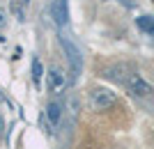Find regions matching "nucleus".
<instances>
[{
  "label": "nucleus",
  "mask_w": 154,
  "mask_h": 149,
  "mask_svg": "<svg viewBox=\"0 0 154 149\" xmlns=\"http://www.w3.org/2000/svg\"><path fill=\"white\" fill-rule=\"evenodd\" d=\"M117 80H120V83H122L124 87L131 92V94H136V97H149V94L154 92V90H152V85H147L140 76H138V73H134V71L122 73Z\"/></svg>",
  "instance_id": "1"
},
{
  "label": "nucleus",
  "mask_w": 154,
  "mask_h": 149,
  "mask_svg": "<svg viewBox=\"0 0 154 149\" xmlns=\"http://www.w3.org/2000/svg\"><path fill=\"white\" fill-rule=\"evenodd\" d=\"M60 41H62V48H64V53H67V60H69V64H71V76H78V73H81V67H83L81 48H78V46L71 41L69 34H62V37H60Z\"/></svg>",
  "instance_id": "2"
},
{
  "label": "nucleus",
  "mask_w": 154,
  "mask_h": 149,
  "mask_svg": "<svg viewBox=\"0 0 154 149\" xmlns=\"http://www.w3.org/2000/svg\"><path fill=\"white\" fill-rule=\"evenodd\" d=\"M115 101H117L115 92L106 90V87H97V90L90 92V108L92 110H108Z\"/></svg>",
  "instance_id": "3"
},
{
  "label": "nucleus",
  "mask_w": 154,
  "mask_h": 149,
  "mask_svg": "<svg viewBox=\"0 0 154 149\" xmlns=\"http://www.w3.org/2000/svg\"><path fill=\"white\" fill-rule=\"evenodd\" d=\"M48 87L55 94H62L64 87H67V76H64V71H60L58 67H51V71H48Z\"/></svg>",
  "instance_id": "4"
},
{
  "label": "nucleus",
  "mask_w": 154,
  "mask_h": 149,
  "mask_svg": "<svg viewBox=\"0 0 154 149\" xmlns=\"http://www.w3.org/2000/svg\"><path fill=\"white\" fill-rule=\"evenodd\" d=\"M46 119H48L51 126H58L60 124V119H62V106L58 101H51V103L46 106Z\"/></svg>",
  "instance_id": "5"
},
{
  "label": "nucleus",
  "mask_w": 154,
  "mask_h": 149,
  "mask_svg": "<svg viewBox=\"0 0 154 149\" xmlns=\"http://www.w3.org/2000/svg\"><path fill=\"white\" fill-rule=\"evenodd\" d=\"M53 16H55L58 25H67V19H69V14H67V0H55L53 2Z\"/></svg>",
  "instance_id": "6"
},
{
  "label": "nucleus",
  "mask_w": 154,
  "mask_h": 149,
  "mask_svg": "<svg viewBox=\"0 0 154 149\" xmlns=\"http://www.w3.org/2000/svg\"><path fill=\"white\" fill-rule=\"evenodd\" d=\"M136 23H138V28H140L143 32H147V34L154 37V19H152V16H140Z\"/></svg>",
  "instance_id": "7"
},
{
  "label": "nucleus",
  "mask_w": 154,
  "mask_h": 149,
  "mask_svg": "<svg viewBox=\"0 0 154 149\" xmlns=\"http://www.w3.org/2000/svg\"><path fill=\"white\" fill-rule=\"evenodd\" d=\"M42 62H39L37 58L32 60V80H35V85H39V80H42Z\"/></svg>",
  "instance_id": "8"
},
{
  "label": "nucleus",
  "mask_w": 154,
  "mask_h": 149,
  "mask_svg": "<svg viewBox=\"0 0 154 149\" xmlns=\"http://www.w3.org/2000/svg\"><path fill=\"white\" fill-rule=\"evenodd\" d=\"M7 25V9L5 7H0V30Z\"/></svg>",
  "instance_id": "9"
},
{
  "label": "nucleus",
  "mask_w": 154,
  "mask_h": 149,
  "mask_svg": "<svg viewBox=\"0 0 154 149\" xmlns=\"http://www.w3.org/2000/svg\"><path fill=\"white\" fill-rule=\"evenodd\" d=\"M5 138V122H2V117H0V140Z\"/></svg>",
  "instance_id": "10"
},
{
  "label": "nucleus",
  "mask_w": 154,
  "mask_h": 149,
  "mask_svg": "<svg viewBox=\"0 0 154 149\" xmlns=\"http://www.w3.org/2000/svg\"><path fill=\"white\" fill-rule=\"evenodd\" d=\"M122 2H124V5H127V7H131V0H122Z\"/></svg>",
  "instance_id": "11"
},
{
  "label": "nucleus",
  "mask_w": 154,
  "mask_h": 149,
  "mask_svg": "<svg viewBox=\"0 0 154 149\" xmlns=\"http://www.w3.org/2000/svg\"><path fill=\"white\" fill-rule=\"evenodd\" d=\"M152 2H154V0H152Z\"/></svg>",
  "instance_id": "12"
}]
</instances>
